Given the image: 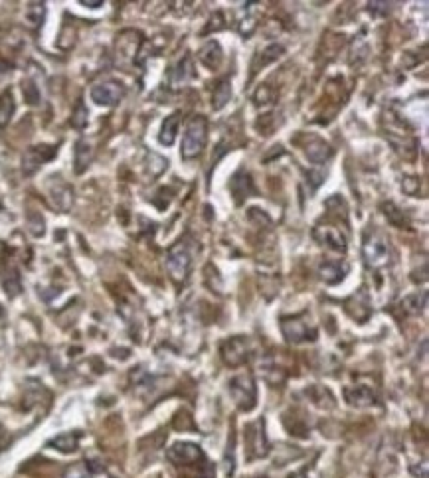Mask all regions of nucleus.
Here are the masks:
<instances>
[{
	"instance_id": "b1692460",
	"label": "nucleus",
	"mask_w": 429,
	"mask_h": 478,
	"mask_svg": "<svg viewBox=\"0 0 429 478\" xmlns=\"http://www.w3.org/2000/svg\"><path fill=\"white\" fill-rule=\"evenodd\" d=\"M12 113H14V101H12L11 91H6L0 97V127H4L11 121Z\"/></svg>"
},
{
	"instance_id": "ddd939ff",
	"label": "nucleus",
	"mask_w": 429,
	"mask_h": 478,
	"mask_svg": "<svg viewBox=\"0 0 429 478\" xmlns=\"http://www.w3.org/2000/svg\"><path fill=\"white\" fill-rule=\"evenodd\" d=\"M344 395L350 405H356V407H366V405H372L374 403V393L372 390H368L366 385H356V388H346L344 390Z\"/></svg>"
},
{
	"instance_id": "aec40b11",
	"label": "nucleus",
	"mask_w": 429,
	"mask_h": 478,
	"mask_svg": "<svg viewBox=\"0 0 429 478\" xmlns=\"http://www.w3.org/2000/svg\"><path fill=\"white\" fill-rule=\"evenodd\" d=\"M52 196H54V206L57 207V210H62V212H66V210H69V206H72V190H69V186L66 184H60V188H54L52 190Z\"/></svg>"
},
{
	"instance_id": "423d86ee",
	"label": "nucleus",
	"mask_w": 429,
	"mask_h": 478,
	"mask_svg": "<svg viewBox=\"0 0 429 478\" xmlns=\"http://www.w3.org/2000/svg\"><path fill=\"white\" fill-rule=\"evenodd\" d=\"M281 330L289 342H307V340H315L317 338V330L308 325L305 316H289L281 320Z\"/></svg>"
},
{
	"instance_id": "393cba45",
	"label": "nucleus",
	"mask_w": 429,
	"mask_h": 478,
	"mask_svg": "<svg viewBox=\"0 0 429 478\" xmlns=\"http://www.w3.org/2000/svg\"><path fill=\"white\" fill-rule=\"evenodd\" d=\"M89 161H91V149H89L86 142H77V151H76V170L77 172H83L88 168Z\"/></svg>"
},
{
	"instance_id": "f8f14e48",
	"label": "nucleus",
	"mask_w": 429,
	"mask_h": 478,
	"mask_svg": "<svg viewBox=\"0 0 429 478\" xmlns=\"http://www.w3.org/2000/svg\"><path fill=\"white\" fill-rule=\"evenodd\" d=\"M48 146H36L24 154V172L32 174L34 170H38L42 164L54 156V151H46Z\"/></svg>"
},
{
	"instance_id": "6e6552de",
	"label": "nucleus",
	"mask_w": 429,
	"mask_h": 478,
	"mask_svg": "<svg viewBox=\"0 0 429 478\" xmlns=\"http://www.w3.org/2000/svg\"><path fill=\"white\" fill-rule=\"evenodd\" d=\"M125 95V87L121 83H115V81H109V83H100L91 89V99L97 103V105H115L119 103Z\"/></svg>"
},
{
	"instance_id": "a878e982",
	"label": "nucleus",
	"mask_w": 429,
	"mask_h": 478,
	"mask_svg": "<svg viewBox=\"0 0 429 478\" xmlns=\"http://www.w3.org/2000/svg\"><path fill=\"white\" fill-rule=\"evenodd\" d=\"M72 125L76 127V129H83L86 125H88V111H86V107L79 103L76 109V115H74V119H72Z\"/></svg>"
},
{
	"instance_id": "39448f33",
	"label": "nucleus",
	"mask_w": 429,
	"mask_h": 478,
	"mask_svg": "<svg viewBox=\"0 0 429 478\" xmlns=\"http://www.w3.org/2000/svg\"><path fill=\"white\" fill-rule=\"evenodd\" d=\"M166 458L177 467H192L198 463H206L202 449L194 443H177L166 451Z\"/></svg>"
},
{
	"instance_id": "20e7f679",
	"label": "nucleus",
	"mask_w": 429,
	"mask_h": 478,
	"mask_svg": "<svg viewBox=\"0 0 429 478\" xmlns=\"http://www.w3.org/2000/svg\"><path fill=\"white\" fill-rule=\"evenodd\" d=\"M230 393L233 395L236 403L250 411L255 407V400H257V391H255V383H253V378L250 374H242V376H236L233 380L230 381Z\"/></svg>"
},
{
	"instance_id": "6ab92c4d",
	"label": "nucleus",
	"mask_w": 429,
	"mask_h": 478,
	"mask_svg": "<svg viewBox=\"0 0 429 478\" xmlns=\"http://www.w3.org/2000/svg\"><path fill=\"white\" fill-rule=\"evenodd\" d=\"M230 95H231V87H230V81L228 79H224V81H220L218 86L214 87V101H212V107L216 109H222L228 101H230Z\"/></svg>"
},
{
	"instance_id": "dca6fc26",
	"label": "nucleus",
	"mask_w": 429,
	"mask_h": 478,
	"mask_svg": "<svg viewBox=\"0 0 429 478\" xmlns=\"http://www.w3.org/2000/svg\"><path fill=\"white\" fill-rule=\"evenodd\" d=\"M200 60H202V64L208 65V67H218L222 62V50H220V43L218 42H208L202 50H200Z\"/></svg>"
},
{
	"instance_id": "9b49d317",
	"label": "nucleus",
	"mask_w": 429,
	"mask_h": 478,
	"mask_svg": "<svg viewBox=\"0 0 429 478\" xmlns=\"http://www.w3.org/2000/svg\"><path fill=\"white\" fill-rule=\"evenodd\" d=\"M230 188H231V194L236 196V202H238V204H242L247 196L255 192V188H253V182H252V178H250V174H245L243 170L242 172H238L236 176H233V178H231Z\"/></svg>"
},
{
	"instance_id": "7ed1b4c3",
	"label": "nucleus",
	"mask_w": 429,
	"mask_h": 478,
	"mask_svg": "<svg viewBox=\"0 0 429 478\" xmlns=\"http://www.w3.org/2000/svg\"><path fill=\"white\" fill-rule=\"evenodd\" d=\"M206 139H208V125H206V119L204 117H194V119L188 123L186 132L182 137V158H194L198 156L204 144H206Z\"/></svg>"
},
{
	"instance_id": "1a4fd4ad",
	"label": "nucleus",
	"mask_w": 429,
	"mask_h": 478,
	"mask_svg": "<svg viewBox=\"0 0 429 478\" xmlns=\"http://www.w3.org/2000/svg\"><path fill=\"white\" fill-rule=\"evenodd\" d=\"M247 433V458H257V456L267 455V441H265L264 435V423L257 421V423L247 425L245 429Z\"/></svg>"
},
{
	"instance_id": "5701e85b",
	"label": "nucleus",
	"mask_w": 429,
	"mask_h": 478,
	"mask_svg": "<svg viewBox=\"0 0 429 478\" xmlns=\"http://www.w3.org/2000/svg\"><path fill=\"white\" fill-rule=\"evenodd\" d=\"M384 214L390 224H394L397 228H407V217L402 210H397L394 204H384Z\"/></svg>"
},
{
	"instance_id": "f03ea898",
	"label": "nucleus",
	"mask_w": 429,
	"mask_h": 478,
	"mask_svg": "<svg viewBox=\"0 0 429 478\" xmlns=\"http://www.w3.org/2000/svg\"><path fill=\"white\" fill-rule=\"evenodd\" d=\"M362 255L368 269H374V271L386 269L392 263V247L384 233H380V231L368 233L364 239Z\"/></svg>"
},
{
	"instance_id": "c756f323",
	"label": "nucleus",
	"mask_w": 429,
	"mask_h": 478,
	"mask_svg": "<svg viewBox=\"0 0 429 478\" xmlns=\"http://www.w3.org/2000/svg\"><path fill=\"white\" fill-rule=\"evenodd\" d=\"M261 478H265V477H261Z\"/></svg>"
},
{
	"instance_id": "a211bd4d",
	"label": "nucleus",
	"mask_w": 429,
	"mask_h": 478,
	"mask_svg": "<svg viewBox=\"0 0 429 478\" xmlns=\"http://www.w3.org/2000/svg\"><path fill=\"white\" fill-rule=\"evenodd\" d=\"M77 443H79V435L77 433L60 435V437H55V439L50 441V445L55 446V449L62 451V453H72V451H76Z\"/></svg>"
},
{
	"instance_id": "bb28decb",
	"label": "nucleus",
	"mask_w": 429,
	"mask_h": 478,
	"mask_svg": "<svg viewBox=\"0 0 429 478\" xmlns=\"http://www.w3.org/2000/svg\"><path fill=\"white\" fill-rule=\"evenodd\" d=\"M66 478H93L89 474V470L83 465H74L66 472Z\"/></svg>"
},
{
	"instance_id": "f257e3e1",
	"label": "nucleus",
	"mask_w": 429,
	"mask_h": 478,
	"mask_svg": "<svg viewBox=\"0 0 429 478\" xmlns=\"http://www.w3.org/2000/svg\"><path fill=\"white\" fill-rule=\"evenodd\" d=\"M194 251H196V245L190 238H182L168 250L166 269L177 282L186 281L190 267H192V259H194Z\"/></svg>"
},
{
	"instance_id": "4be33fe9",
	"label": "nucleus",
	"mask_w": 429,
	"mask_h": 478,
	"mask_svg": "<svg viewBox=\"0 0 429 478\" xmlns=\"http://www.w3.org/2000/svg\"><path fill=\"white\" fill-rule=\"evenodd\" d=\"M281 52H283V48H281V46H277V43L269 46V48L264 52V57H257V60L253 62V71H257L259 67H265L267 64H271L273 60H277V57L281 55Z\"/></svg>"
},
{
	"instance_id": "9d476101",
	"label": "nucleus",
	"mask_w": 429,
	"mask_h": 478,
	"mask_svg": "<svg viewBox=\"0 0 429 478\" xmlns=\"http://www.w3.org/2000/svg\"><path fill=\"white\" fill-rule=\"evenodd\" d=\"M315 238L319 239L322 245H329L332 250L336 251H346V238L339 228H332V226H320V228L315 229Z\"/></svg>"
},
{
	"instance_id": "c85d7f7f",
	"label": "nucleus",
	"mask_w": 429,
	"mask_h": 478,
	"mask_svg": "<svg viewBox=\"0 0 429 478\" xmlns=\"http://www.w3.org/2000/svg\"><path fill=\"white\" fill-rule=\"evenodd\" d=\"M289 478H305V470H301V472H295V474H291Z\"/></svg>"
},
{
	"instance_id": "412c9836",
	"label": "nucleus",
	"mask_w": 429,
	"mask_h": 478,
	"mask_svg": "<svg viewBox=\"0 0 429 478\" xmlns=\"http://www.w3.org/2000/svg\"><path fill=\"white\" fill-rule=\"evenodd\" d=\"M190 77H194V65L190 55H184L175 71V83H186Z\"/></svg>"
},
{
	"instance_id": "cd10ccee",
	"label": "nucleus",
	"mask_w": 429,
	"mask_h": 478,
	"mask_svg": "<svg viewBox=\"0 0 429 478\" xmlns=\"http://www.w3.org/2000/svg\"><path fill=\"white\" fill-rule=\"evenodd\" d=\"M86 6H89V8H97V6H101V2H83Z\"/></svg>"
},
{
	"instance_id": "2eb2a0df",
	"label": "nucleus",
	"mask_w": 429,
	"mask_h": 478,
	"mask_svg": "<svg viewBox=\"0 0 429 478\" xmlns=\"http://www.w3.org/2000/svg\"><path fill=\"white\" fill-rule=\"evenodd\" d=\"M178 125H180V115H178V113L166 117L165 123H163V129H161V142H163V144L170 146L172 142L177 141Z\"/></svg>"
},
{
	"instance_id": "0eeeda50",
	"label": "nucleus",
	"mask_w": 429,
	"mask_h": 478,
	"mask_svg": "<svg viewBox=\"0 0 429 478\" xmlns=\"http://www.w3.org/2000/svg\"><path fill=\"white\" fill-rule=\"evenodd\" d=\"M222 356L230 366H242L250 358V342L243 336L230 338L222 346Z\"/></svg>"
},
{
	"instance_id": "4468645a",
	"label": "nucleus",
	"mask_w": 429,
	"mask_h": 478,
	"mask_svg": "<svg viewBox=\"0 0 429 478\" xmlns=\"http://www.w3.org/2000/svg\"><path fill=\"white\" fill-rule=\"evenodd\" d=\"M307 156H308V161H311V163L322 164V163H327L330 156H332V149H330L329 144H327L325 141H320V139H315L313 142H308Z\"/></svg>"
},
{
	"instance_id": "f3484780",
	"label": "nucleus",
	"mask_w": 429,
	"mask_h": 478,
	"mask_svg": "<svg viewBox=\"0 0 429 478\" xmlns=\"http://www.w3.org/2000/svg\"><path fill=\"white\" fill-rule=\"evenodd\" d=\"M344 273H346V265H341L339 261H329V263H325V265L320 267V277H322V281L330 282V285H332V282L342 281Z\"/></svg>"
}]
</instances>
